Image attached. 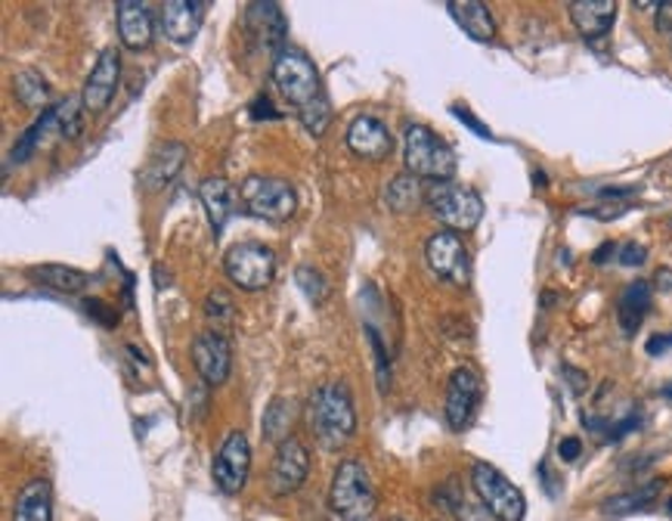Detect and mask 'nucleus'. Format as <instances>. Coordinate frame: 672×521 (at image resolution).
Segmentation results:
<instances>
[{"instance_id": "1", "label": "nucleus", "mask_w": 672, "mask_h": 521, "mask_svg": "<svg viewBox=\"0 0 672 521\" xmlns=\"http://www.w3.org/2000/svg\"><path fill=\"white\" fill-rule=\"evenodd\" d=\"M310 432L317 434L325 450L344 447L357 432V410H353L351 388L344 382H325L313 391L308 407Z\"/></svg>"}, {"instance_id": "2", "label": "nucleus", "mask_w": 672, "mask_h": 521, "mask_svg": "<svg viewBox=\"0 0 672 521\" xmlns=\"http://www.w3.org/2000/svg\"><path fill=\"white\" fill-rule=\"evenodd\" d=\"M329 507L341 521H365L379 507L372 475L360 460H341L329 488Z\"/></svg>"}, {"instance_id": "3", "label": "nucleus", "mask_w": 672, "mask_h": 521, "mask_svg": "<svg viewBox=\"0 0 672 521\" xmlns=\"http://www.w3.org/2000/svg\"><path fill=\"white\" fill-rule=\"evenodd\" d=\"M403 159L407 174L419 180H450L455 174V152L450 143L424 124H410L403 134Z\"/></svg>"}, {"instance_id": "4", "label": "nucleus", "mask_w": 672, "mask_h": 521, "mask_svg": "<svg viewBox=\"0 0 672 521\" xmlns=\"http://www.w3.org/2000/svg\"><path fill=\"white\" fill-rule=\"evenodd\" d=\"M424 206L438 218L447 230L468 233L474 230L483 218V199L471 187L453 183V180H438L424 187Z\"/></svg>"}, {"instance_id": "5", "label": "nucleus", "mask_w": 672, "mask_h": 521, "mask_svg": "<svg viewBox=\"0 0 672 521\" xmlns=\"http://www.w3.org/2000/svg\"><path fill=\"white\" fill-rule=\"evenodd\" d=\"M239 202L249 211L251 218L261 221H289L298 209V196H294L292 183L279 178H263V174H251L242 180L239 187Z\"/></svg>"}, {"instance_id": "6", "label": "nucleus", "mask_w": 672, "mask_h": 521, "mask_svg": "<svg viewBox=\"0 0 672 521\" xmlns=\"http://www.w3.org/2000/svg\"><path fill=\"white\" fill-rule=\"evenodd\" d=\"M471 484L474 493L481 497L483 509L499 521H521L526 512L524 493L514 488L509 478L499 472L490 462H474L471 469Z\"/></svg>"}, {"instance_id": "7", "label": "nucleus", "mask_w": 672, "mask_h": 521, "mask_svg": "<svg viewBox=\"0 0 672 521\" xmlns=\"http://www.w3.org/2000/svg\"><path fill=\"white\" fill-rule=\"evenodd\" d=\"M223 270H227L230 283L239 285L242 292H261L273 283L277 254L263 242H239L223 258Z\"/></svg>"}, {"instance_id": "8", "label": "nucleus", "mask_w": 672, "mask_h": 521, "mask_svg": "<svg viewBox=\"0 0 672 521\" xmlns=\"http://www.w3.org/2000/svg\"><path fill=\"white\" fill-rule=\"evenodd\" d=\"M273 84L298 109L310 106L322 93L320 72L301 50H282L273 60Z\"/></svg>"}, {"instance_id": "9", "label": "nucleus", "mask_w": 672, "mask_h": 521, "mask_svg": "<svg viewBox=\"0 0 672 521\" xmlns=\"http://www.w3.org/2000/svg\"><path fill=\"white\" fill-rule=\"evenodd\" d=\"M424 258H428V268L434 270L443 283L468 285V280H471V254L453 230H440L428 239Z\"/></svg>"}, {"instance_id": "10", "label": "nucleus", "mask_w": 672, "mask_h": 521, "mask_svg": "<svg viewBox=\"0 0 672 521\" xmlns=\"http://www.w3.org/2000/svg\"><path fill=\"white\" fill-rule=\"evenodd\" d=\"M251 447L242 432H230L214 457V484L223 493H239L249 481Z\"/></svg>"}, {"instance_id": "11", "label": "nucleus", "mask_w": 672, "mask_h": 521, "mask_svg": "<svg viewBox=\"0 0 672 521\" xmlns=\"http://www.w3.org/2000/svg\"><path fill=\"white\" fill-rule=\"evenodd\" d=\"M478 403H481V375L468 367L453 370L450 385H447V422L453 432H462L471 425Z\"/></svg>"}, {"instance_id": "12", "label": "nucleus", "mask_w": 672, "mask_h": 521, "mask_svg": "<svg viewBox=\"0 0 672 521\" xmlns=\"http://www.w3.org/2000/svg\"><path fill=\"white\" fill-rule=\"evenodd\" d=\"M192 367L208 385H223L233 370V351L220 332H199L192 342Z\"/></svg>"}, {"instance_id": "13", "label": "nucleus", "mask_w": 672, "mask_h": 521, "mask_svg": "<svg viewBox=\"0 0 672 521\" xmlns=\"http://www.w3.org/2000/svg\"><path fill=\"white\" fill-rule=\"evenodd\" d=\"M310 472V453L308 447L301 444L298 438H289L277 447V457H273V469H270V488L279 497L294 493Z\"/></svg>"}, {"instance_id": "14", "label": "nucleus", "mask_w": 672, "mask_h": 521, "mask_svg": "<svg viewBox=\"0 0 672 521\" xmlns=\"http://www.w3.org/2000/svg\"><path fill=\"white\" fill-rule=\"evenodd\" d=\"M118 81H121V57L118 50H103L97 66L90 69L88 81H84V93H81V103L88 109L90 116H100L106 106L112 103L116 97Z\"/></svg>"}, {"instance_id": "15", "label": "nucleus", "mask_w": 672, "mask_h": 521, "mask_svg": "<svg viewBox=\"0 0 672 521\" xmlns=\"http://www.w3.org/2000/svg\"><path fill=\"white\" fill-rule=\"evenodd\" d=\"M348 147H351L353 156H360L365 162H381L394 149V137L388 131V124H381L379 119L360 116L348 128Z\"/></svg>"}, {"instance_id": "16", "label": "nucleus", "mask_w": 672, "mask_h": 521, "mask_svg": "<svg viewBox=\"0 0 672 521\" xmlns=\"http://www.w3.org/2000/svg\"><path fill=\"white\" fill-rule=\"evenodd\" d=\"M202 10L205 3H195V0H168L159 13L161 34L174 44H190L202 29Z\"/></svg>"}, {"instance_id": "17", "label": "nucleus", "mask_w": 672, "mask_h": 521, "mask_svg": "<svg viewBox=\"0 0 672 521\" xmlns=\"http://www.w3.org/2000/svg\"><path fill=\"white\" fill-rule=\"evenodd\" d=\"M245 26L249 34L263 47V50H277V57L285 50V16L279 10V3H249L245 7Z\"/></svg>"}, {"instance_id": "18", "label": "nucleus", "mask_w": 672, "mask_h": 521, "mask_svg": "<svg viewBox=\"0 0 672 521\" xmlns=\"http://www.w3.org/2000/svg\"><path fill=\"white\" fill-rule=\"evenodd\" d=\"M116 19H118V38L121 44L140 53L152 44V13H149L147 3L140 0H118L116 7Z\"/></svg>"}, {"instance_id": "19", "label": "nucleus", "mask_w": 672, "mask_h": 521, "mask_svg": "<svg viewBox=\"0 0 672 521\" xmlns=\"http://www.w3.org/2000/svg\"><path fill=\"white\" fill-rule=\"evenodd\" d=\"M183 162H187V147L183 143H171V140L159 143V147L149 152L147 164L140 171V183L147 190H161V187H168L180 174Z\"/></svg>"}, {"instance_id": "20", "label": "nucleus", "mask_w": 672, "mask_h": 521, "mask_svg": "<svg viewBox=\"0 0 672 521\" xmlns=\"http://www.w3.org/2000/svg\"><path fill=\"white\" fill-rule=\"evenodd\" d=\"M568 10H570V19H573V26H576V31H580L583 38H589V41L604 38L608 31L614 29V19H616L614 0H573Z\"/></svg>"}, {"instance_id": "21", "label": "nucleus", "mask_w": 672, "mask_h": 521, "mask_svg": "<svg viewBox=\"0 0 672 521\" xmlns=\"http://www.w3.org/2000/svg\"><path fill=\"white\" fill-rule=\"evenodd\" d=\"M447 10L459 22V29L465 31L468 38L481 41V44H490L497 38V22H493V13L490 7H483L478 0H450Z\"/></svg>"}, {"instance_id": "22", "label": "nucleus", "mask_w": 672, "mask_h": 521, "mask_svg": "<svg viewBox=\"0 0 672 521\" xmlns=\"http://www.w3.org/2000/svg\"><path fill=\"white\" fill-rule=\"evenodd\" d=\"M13 521H53V488L44 478L29 481L16 497Z\"/></svg>"}, {"instance_id": "23", "label": "nucleus", "mask_w": 672, "mask_h": 521, "mask_svg": "<svg viewBox=\"0 0 672 521\" xmlns=\"http://www.w3.org/2000/svg\"><path fill=\"white\" fill-rule=\"evenodd\" d=\"M199 196H202V206H205L208 221H211V227H214V233H223V227H227V221L233 218V209H235V190L230 187V180L223 178L202 180Z\"/></svg>"}, {"instance_id": "24", "label": "nucleus", "mask_w": 672, "mask_h": 521, "mask_svg": "<svg viewBox=\"0 0 672 521\" xmlns=\"http://www.w3.org/2000/svg\"><path fill=\"white\" fill-rule=\"evenodd\" d=\"M651 311V283H629L623 289V295L616 301V320H620V329L626 332V335H635L639 327L644 323V317Z\"/></svg>"}, {"instance_id": "25", "label": "nucleus", "mask_w": 672, "mask_h": 521, "mask_svg": "<svg viewBox=\"0 0 672 521\" xmlns=\"http://www.w3.org/2000/svg\"><path fill=\"white\" fill-rule=\"evenodd\" d=\"M29 277L34 283L47 285L53 292H66V295H74V292H84L90 285V277L84 270L66 268V264H44V268H29Z\"/></svg>"}, {"instance_id": "26", "label": "nucleus", "mask_w": 672, "mask_h": 521, "mask_svg": "<svg viewBox=\"0 0 672 521\" xmlns=\"http://www.w3.org/2000/svg\"><path fill=\"white\" fill-rule=\"evenodd\" d=\"M263 438L267 441H289L292 438V425H294V403L285 401V398H277L263 410Z\"/></svg>"}, {"instance_id": "27", "label": "nucleus", "mask_w": 672, "mask_h": 521, "mask_svg": "<svg viewBox=\"0 0 672 521\" xmlns=\"http://www.w3.org/2000/svg\"><path fill=\"white\" fill-rule=\"evenodd\" d=\"M384 199H388V206L394 211H400V214H407V211H415V206L419 202H424V187L422 180L412 178V174H400V178L388 187V193H384Z\"/></svg>"}, {"instance_id": "28", "label": "nucleus", "mask_w": 672, "mask_h": 521, "mask_svg": "<svg viewBox=\"0 0 672 521\" xmlns=\"http://www.w3.org/2000/svg\"><path fill=\"white\" fill-rule=\"evenodd\" d=\"M658 493H660V484L658 481H651V484H644V488H635V491L620 493V497H611V500L604 503V512H608V515H626V512H639V509L651 507Z\"/></svg>"}, {"instance_id": "29", "label": "nucleus", "mask_w": 672, "mask_h": 521, "mask_svg": "<svg viewBox=\"0 0 672 521\" xmlns=\"http://www.w3.org/2000/svg\"><path fill=\"white\" fill-rule=\"evenodd\" d=\"M13 84L16 97L26 106H31V109H41L50 100V88H47V81L38 72H19Z\"/></svg>"}, {"instance_id": "30", "label": "nucleus", "mask_w": 672, "mask_h": 521, "mask_svg": "<svg viewBox=\"0 0 672 521\" xmlns=\"http://www.w3.org/2000/svg\"><path fill=\"white\" fill-rule=\"evenodd\" d=\"M53 121H57V112H44L41 119L31 124L26 134L19 137V140H16L13 152H10V164L26 162L31 152H34V147H38V137L44 134V131H47V128H50V124H53Z\"/></svg>"}, {"instance_id": "31", "label": "nucleus", "mask_w": 672, "mask_h": 521, "mask_svg": "<svg viewBox=\"0 0 672 521\" xmlns=\"http://www.w3.org/2000/svg\"><path fill=\"white\" fill-rule=\"evenodd\" d=\"M294 283L301 285V292H304L308 301H313V304H322V301L329 298V280H325L317 268H310V264H301V268L294 270Z\"/></svg>"}, {"instance_id": "32", "label": "nucleus", "mask_w": 672, "mask_h": 521, "mask_svg": "<svg viewBox=\"0 0 672 521\" xmlns=\"http://www.w3.org/2000/svg\"><path fill=\"white\" fill-rule=\"evenodd\" d=\"M329 121H332V106H329V100H325V93H320L313 103L301 109V124H304L313 137L325 134Z\"/></svg>"}, {"instance_id": "33", "label": "nucleus", "mask_w": 672, "mask_h": 521, "mask_svg": "<svg viewBox=\"0 0 672 521\" xmlns=\"http://www.w3.org/2000/svg\"><path fill=\"white\" fill-rule=\"evenodd\" d=\"M205 313L214 320V323H233L235 320L233 298L227 295V292H220V289H214V292L205 298Z\"/></svg>"}, {"instance_id": "34", "label": "nucleus", "mask_w": 672, "mask_h": 521, "mask_svg": "<svg viewBox=\"0 0 672 521\" xmlns=\"http://www.w3.org/2000/svg\"><path fill=\"white\" fill-rule=\"evenodd\" d=\"M78 109H84L81 100H66V103L57 109V121L59 128H62V134L66 137H78L81 134V112Z\"/></svg>"}, {"instance_id": "35", "label": "nucleus", "mask_w": 672, "mask_h": 521, "mask_svg": "<svg viewBox=\"0 0 672 521\" xmlns=\"http://www.w3.org/2000/svg\"><path fill=\"white\" fill-rule=\"evenodd\" d=\"M453 116L459 121H462V124H468V128H471V131H474V134H478V137H483V140H493V134H490V128H487V124H481V121L474 119V116L468 112L465 106H453Z\"/></svg>"}, {"instance_id": "36", "label": "nucleus", "mask_w": 672, "mask_h": 521, "mask_svg": "<svg viewBox=\"0 0 672 521\" xmlns=\"http://www.w3.org/2000/svg\"><path fill=\"white\" fill-rule=\"evenodd\" d=\"M644 258H648V252H644V246H639V242H626L620 249V264H626V268H639V264H644Z\"/></svg>"}, {"instance_id": "37", "label": "nucleus", "mask_w": 672, "mask_h": 521, "mask_svg": "<svg viewBox=\"0 0 672 521\" xmlns=\"http://www.w3.org/2000/svg\"><path fill=\"white\" fill-rule=\"evenodd\" d=\"M84 308H88L90 317H97V320H100L103 327H116V323H118V313H106L109 308H106L103 301H97V298H93V301H88Z\"/></svg>"}, {"instance_id": "38", "label": "nucleus", "mask_w": 672, "mask_h": 521, "mask_svg": "<svg viewBox=\"0 0 672 521\" xmlns=\"http://www.w3.org/2000/svg\"><path fill=\"white\" fill-rule=\"evenodd\" d=\"M580 453H583V444H580V438H564L561 444H558V457L561 460H580Z\"/></svg>"}, {"instance_id": "39", "label": "nucleus", "mask_w": 672, "mask_h": 521, "mask_svg": "<svg viewBox=\"0 0 672 521\" xmlns=\"http://www.w3.org/2000/svg\"><path fill=\"white\" fill-rule=\"evenodd\" d=\"M251 119L261 121V119H279V112L273 109V103L267 100V97H258L254 103H251Z\"/></svg>"}, {"instance_id": "40", "label": "nucleus", "mask_w": 672, "mask_h": 521, "mask_svg": "<svg viewBox=\"0 0 672 521\" xmlns=\"http://www.w3.org/2000/svg\"><path fill=\"white\" fill-rule=\"evenodd\" d=\"M644 351H648L651 358H658L663 351H672V332H666V335H651L648 344H644Z\"/></svg>"}, {"instance_id": "41", "label": "nucleus", "mask_w": 672, "mask_h": 521, "mask_svg": "<svg viewBox=\"0 0 672 521\" xmlns=\"http://www.w3.org/2000/svg\"><path fill=\"white\" fill-rule=\"evenodd\" d=\"M658 29L666 34L672 41V0L670 3H660V10H658Z\"/></svg>"}, {"instance_id": "42", "label": "nucleus", "mask_w": 672, "mask_h": 521, "mask_svg": "<svg viewBox=\"0 0 672 521\" xmlns=\"http://www.w3.org/2000/svg\"><path fill=\"white\" fill-rule=\"evenodd\" d=\"M608 254H614V242H604L599 252H595V258H592V261H595V264H604V258H608Z\"/></svg>"}, {"instance_id": "43", "label": "nucleus", "mask_w": 672, "mask_h": 521, "mask_svg": "<svg viewBox=\"0 0 672 521\" xmlns=\"http://www.w3.org/2000/svg\"><path fill=\"white\" fill-rule=\"evenodd\" d=\"M663 398H672V385L663 388Z\"/></svg>"}, {"instance_id": "44", "label": "nucleus", "mask_w": 672, "mask_h": 521, "mask_svg": "<svg viewBox=\"0 0 672 521\" xmlns=\"http://www.w3.org/2000/svg\"><path fill=\"white\" fill-rule=\"evenodd\" d=\"M394 521H403V519H394Z\"/></svg>"}]
</instances>
